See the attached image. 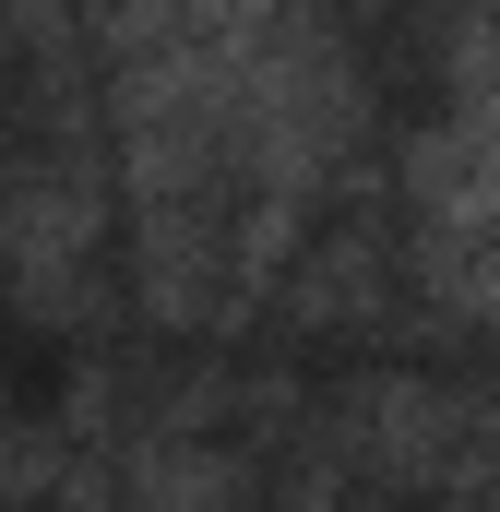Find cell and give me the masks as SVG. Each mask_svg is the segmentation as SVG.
Listing matches in <instances>:
<instances>
[]
</instances>
